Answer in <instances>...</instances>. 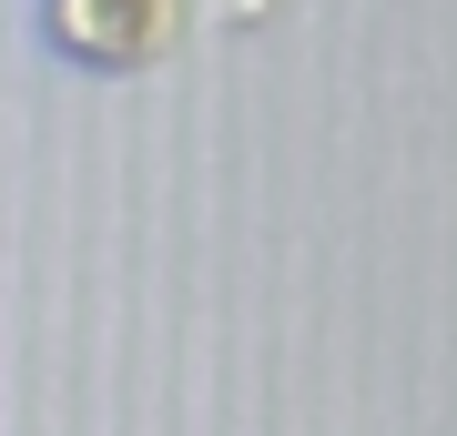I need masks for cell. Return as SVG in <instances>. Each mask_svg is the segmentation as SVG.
Masks as SVG:
<instances>
[{
  "label": "cell",
  "instance_id": "1",
  "mask_svg": "<svg viewBox=\"0 0 457 436\" xmlns=\"http://www.w3.org/2000/svg\"><path fill=\"white\" fill-rule=\"evenodd\" d=\"M173 31V0H51V41L82 62H143Z\"/></svg>",
  "mask_w": 457,
  "mask_h": 436
}]
</instances>
